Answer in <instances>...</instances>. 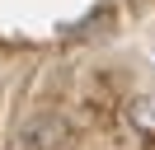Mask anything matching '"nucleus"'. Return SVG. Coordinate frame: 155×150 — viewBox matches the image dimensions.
I'll list each match as a JSON object with an SVG mask.
<instances>
[{
    "instance_id": "1",
    "label": "nucleus",
    "mask_w": 155,
    "mask_h": 150,
    "mask_svg": "<svg viewBox=\"0 0 155 150\" xmlns=\"http://www.w3.org/2000/svg\"><path fill=\"white\" fill-rule=\"evenodd\" d=\"M66 136H71V127L61 117H52V112H38V117L24 127V145L28 150H61Z\"/></svg>"
},
{
    "instance_id": "2",
    "label": "nucleus",
    "mask_w": 155,
    "mask_h": 150,
    "mask_svg": "<svg viewBox=\"0 0 155 150\" xmlns=\"http://www.w3.org/2000/svg\"><path fill=\"white\" fill-rule=\"evenodd\" d=\"M127 117H132L141 131H155V99L150 94H136V99L127 103Z\"/></svg>"
}]
</instances>
